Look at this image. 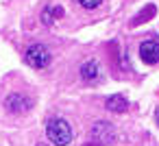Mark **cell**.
<instances>
[{"label": "cell", "instance_id": "1", "mask_svg": "<svg viewBox=\"0 0 159 146\" xmlns=\"http://www.w3.org/2000/svg\"><path fill=\"white\" fill-rule=\"evenodd\" d=\"M46 135L57 146H66V144L72 142V129H70V124L63 118H52L46 124Z\"/></svg>", "mask_w": 159, "mask_h": 146}, {"label": "cell", "instance_id": "2", "mask_svg": "<svg viewBox=\"0 0 159 146\" xmlns=\"http://www.w3.org/2000/svg\"><path fill=\"white\" fill-rule=\"evenodd\" d=\"M26 63L29 66H33V68H46L48 63H50V59H52V55H50V50L46 48V46H42V44H33L29 50H26Z\"/></svg>", "mask_w": 159, "mask_h": 146}, {"label": "cell", "instance_id": "3", "mask_svg": "<svg viewBox=\"0 0 159 146\" xmlns=\"http://www.w3.org/2000/svg\"><path fill=\"white\" fill-rule=\"evenodd\" d=\"M139 57H142V61L148 63V66L157 63V61H159V44L152 42V39L142 42V44H139Z\"/></svg>", "mask_w": 159, "mask_h": 146}, {"label": "cell", "instance_id": "4", "mask_svg": "<svg viewBox=\"0 0 159 146\" xmlns=\"http://www.w3.org/2000/svg\"><path fill=\"white\" fill-rule=\"evenodd\" d=\"M92 135H94L100 144H109V142L116 139V133H113V129H111L109 122H96L94 129H92Z\"/></svg>", "mask_w": 159, "mask_h": 146}, {"label": "cell", "instance_id": "5", "mask_svg": "<svg viewBox=\"0 0 159 146\" xmlns=\"http://www.w3.org/2000/svg\"><path fill=\"white\" fill-rule=\"evenodd\" d=\"M5 105H7L9 111H26V109L31 107V100H29L26 96H22V94H11V96L5 100Z\"/></svg>", "mask_w": 159, "mask_h": 146}, {"label": "cell", "instance_id": "6", "mask_svg": "<svg viewBox=\"0 0 159 146\" xmlns=\"http://www.w3.org/2000/svg\"><path fill=\"white\" fill-rule=\"evenodd\" d=\"M105 107L109 109V111H124L126 107H129V100L122 96V94H113V96H109L107 98V103H105Z\"/></svg>", "mask_w": 159, "mask_h": 146}, {"label": "cell", "instance_id": "7", "mask_svg": "<svg viewBox=\"0 0 159 146\" xmlns=\"http://www.w3.org/2000/svg\"><path fill=\"white\" fill-rule=\"evenodd\" d=\"M98 66H96V61H87V63H83L81 66V76H83V81H87V83H94L96 79H98Z\"/></svg>", "mask_w": 159, "mask_h": 146}, {"label": "cell", "instance_id": "8", "mask_svg": "<svg viewBox=\"0 0 159 146\" xmlns=\"http://www.w3.org/2000/svg\"><path fill=\"white\" fill-rule=\"evenodd\" d=\"M79 2H81V7H85V9H96L102 0H79Z\"/></svg>", "mask_w": 159, "mask_h": 146}, {"label": "cell", "instance_id": "9", "mask_svg": "<svg viewBox=\"0 0 159 146\" xmlns=\"http://www.w3.org/2000/svg\"><path fill=\"white\" fill-rule=\"evenodd\" d=\"M155 120H157V124H159V109H157V113H155Z\"/></svg>", "mask_w": 159, "mask_h": 146}]
</instances>
